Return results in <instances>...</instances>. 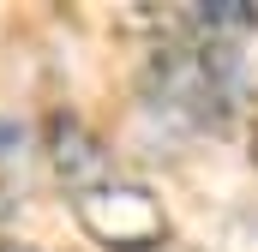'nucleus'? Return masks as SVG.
<instances>
[{
	"label": "nucleus",
	"instance_id": "1",
	"mask_svg": "<svg viewBox=\"0 0 258 252\" xmlns=\"http://www.w3.org/2000/svg\"><path fill=\"white\" fill-rule=\"evenodd\" d=\"M54 168H60V180L72 186L78 222H84L108 252H150V246L168 240L162 204L138 186V180L114 174L108 156H102L78 126H54Z\"/></svg>",
	"mask_w": 258,
	"mask_h": 252
},
{
	"label": "nucleus",
	"instance_id": "2",
	"mask_svg": "<svg viewBox=\"0 0 258 252\" xmlns=\"http://www.w3.org/2000/svg\"><path fill=\"white\" fill-rule=\"evenodd\" d=\"M252 156H258V150H252Z\"/></svg>",
	"mask_w": 258,
	"mask_h": 252
}]
</instances>
